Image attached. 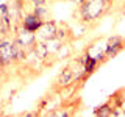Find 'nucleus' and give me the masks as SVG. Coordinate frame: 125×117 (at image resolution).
Segmentation results:
<instances>
[{
  "mask_svg": "<svg viewBox=\"0 0 125 117\" xmlns=\"http://www.w3.org/2000/svg\"><path fill=\"white\" fill-rule=\"evenodd\" d=\"M125 49V38L120 34H111L105 41V59L109 61L116 58Z\"/></svg>",
  "mask_w": 125,
  "mask_h": 117,
  "instance_id": "obj_1",
  "label": "nucleus"
},
{
  "mask_svg": "<svg viewBox=\"0 0 125 117\" xmlns=\"http://www.w3.org/2000/svg\"><path fill=\"white\" fill-rule=\"evenodd\" d=\"M72 83H75L73 72H72V69H70L69 66H64V67L60 70V73L55 77L53 84H52V92H58V94H60V91L62 88H66V86H69Z\"/></svg>",
  "mask_w": 125,
  "mask_h": 117,
  "instance_id": "obj_2",
  "label": "nucleus"
},
{
  "mask_svg": "<svg viewBox=\"0 0 125 117\" xmlns=\"http://www.w3.org/2000/svg\"><path fill=\"white\" fill-rule=\"evenodd\" d=\"M42 23H44V19L36 16L33 11H28V13L22 14V17H21V27L23 30L30 31V33H36L42 27Z\"/></svg>",
  "mask_w": 125,
  "mask_h": 117,
  "instance_id": "obj_3",
  "label": "nucleus"
},
{
  "mask_svg": "<svg viewBox=\"0 0 125 117\" xmlns=\"http://www.w3.org/2000/svg\"><path fill=\"white\" fill-rule=\"evenodd\" d=\"M56 28H58V22L52 20V19H47V20H44V23H42V27L39 28L36 33V42H45L49 41V39H52L56 36Z\"/></svg>",
  "mask_w": 125,
  "mask_h": 117,
  "instance_id": "obj_4",
  "label": "nucleus"
},
{
  "mask_svg": "<svg viewBox=\"0 0 125 117\" xmlns=\"http://www.w3.org/2000/svg\"><path fill=\"white\" fill-rule=\"evenodd\" d=\"M58 41L61 44H70V42L75 39V34H73V30L70 28L69 23L66 22H60L58 23V28H56V36Z\"/></svg>",
  "mask_w": 125,
  "mask_h": 117,
  "instance_id": "obj_5",
  "label": "nucleus"
},
{
  "mask_svg": "<svg viewBox=\"0 0 125 117\" xmlns=\"http://www.w3.org/2000/svg\"><path fill=\"white\" fill-rule=\"evenodd\" d=\"M99 66H100V62L97 61L95 56H92V55L88 53V52L83 53V67H84V73H86V75L91 77L92 73L99 69Z\"/></svg>",
  "mask_w": 125,
  "mask_h": 117,
  "instance_id": "obj_6",
  "label": "nucleus"
},
{
  "mask_svg": "<svg viewBox=\"0 0 125 117\" xmlns=\"http://www.w3.org/2000/svg\"><path fill=\"white\" fill-rule=\"evenodd\" d=\"M92 114L95 117H113V106L109 105V101L106 100L105 103H102L97 108H94Z\"/></svg>",
  "mask_w": 125,
  "mask_h": 117,
  "instance_id": "obj_7",
  "label": "nucleus"
},
{
  "mask_svg": "<svg viewBox=\"0 0 125 117\" xmlns=\"http://www.w3.org/2000/svg\"><path fill=\"white\" fill-rule=\"evenodd\" d=\"M31 11L36 16H39V17H42L44 20L49 19V10L45 8V5H33V10Z\"/></svg>",
  "mask_w": 125,
  "mask_h": 117,
  "instance_id": "obj_8",
  "label": "nucleus"
},
{
  "mask_svg": "<svg viewBox=\"0 0 125 117\" xmlns=\"http://www.w3.org/2000/svg\"><path fill=\"white\" fill-rule=\"evenodd\" d=\"M10 14V3H2L0 5V17Z\"/></svg>",
  "mask_w": 125,
  "mask_h": 117,
  "instance_id": "obj_9",
  "label": "nucleus"
},
{
  "mask_svg": "<svg viewBox=\"0 0 125 117\" xmlns=\"http://www.w3.org/2000/svg\"><path fill=\"white\" fill-rule=\"evenodd\" d=\"M64 2H69V3H72V5H75V6L78 8V6L81 5V3L84 2V0H64Z\"/></svg>",
  "mask_w": 125,
  "mask_h": 117,
  "instance_id": "obj_10",
  "label": "nucleus"
},
{
  "mask_svg": "<svg viewBox=\"0 0 125 117\" xmlns=\"http://www.w3.org/2000/svg\"><path fill=\"white\" fill-rule=\"evenodd\" d=\"M33 5H47V0H30Z\"/></svg>",
  "mask_w": 125,
  "mask_h": 117,
  "instance_id": "obj_11",
  "label": "nucleus"
},
{
  "mask_svg": "<svg viewBox=\"0 0 125 117\" xmlns=\"http://www.w3.org/2000/svg\"><path fill=\"white\" fill-rule=\"evenodd\" d=\"M5 72V66L2 64V61H0V77H2V73Z\"/></svg>",
  "mask_w": 125,
  "mask_h": 117,
  "instance_id": "obj_12",
  "label": "nucleus"
},
{
  "mask_svg": "<svg viewBox=\"0 0 125 117\" xmlns=\"http://www.w3.org/2000/svg\"><path fill=\"white\" fill-rule=\"evenodd\" d=\"M105 3H106V5H108V6H111V5H113V3H114V0H105Z\"/></svg>",
  "mask_w": 125,
  "mask_h": 117,
  "instance_id": "obj_13",
  "label": "nucleus"
},
{
  "mask_svg": "<svg viewBox=\"0 0 125 117\" xmlns=\"http://www.w3.org/2000/svg\"><path fill=\"white\" fill-rule=\"evenodd\" d=\"M124 14H125V11H124Z\"/></svg>",
  "mask_w": 125,
  "mask_h": 117,
  "instance_id": "obj_14",
  "label": "nucleus"
},
{
  "mask_svg": "<svg viewBox=\"0 0 125 117\" xmlns=\"http://www.w3.org/2000/svg\"><path fill=\"white\" fill-rule=\"evenodd\" d=\"M124 2H125V0H124Z\"/></svg>",
  "mask_w": 125,
  "mask_h": 117,
  "instance_id": "obj_15",
  "label": "nucleus"
}]
</instances>
